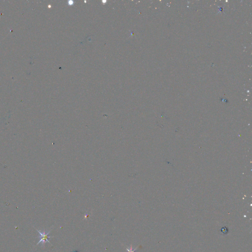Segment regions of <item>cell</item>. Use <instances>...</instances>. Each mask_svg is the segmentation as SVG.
Segmentation results:
<instances>
[{
    "label": "cell",
    "mask_w": 252,
    "mask_h": 252,
    "mask_svg": "<svg viewBox=\"0 0 252 252\" xmlns=\"http://www.w3.org/2000/svg\"><path fill=\"white\" fill-rule=\"evenodd\" d=\"M138 248V247L134 249V250H133V247H132V245H131V246H130V248L128 249V248H127L126 250L127 251V252H135V251L137 250Z\"/></svg>",
    "instance_id": "7a4b0ae2"
},
{
    "label": "cell",
    "mask_w": 252,
    "mask_h": 252,
    "mask_svg": "<svg viewBox=\"0 0 252 252\" xmlns=\"http://www.w3.org/2000/svg\"><path fill=\"white\" fill-rule=\"evenodd\" d=\"M36 230H37V232H39V234L40 235V240H39V242L37 243L36 245H39L40 243H42V245L43 246H45V244L46 242H48V243H50V241H49V238H53V236H48V235L50 234V232H51V230H49V231H47V232H46L45 230H43V231H41L40 230H37V229H36Z\"/></svg>",
    "instance_id": "6da1fadb"
}]
</instances>
